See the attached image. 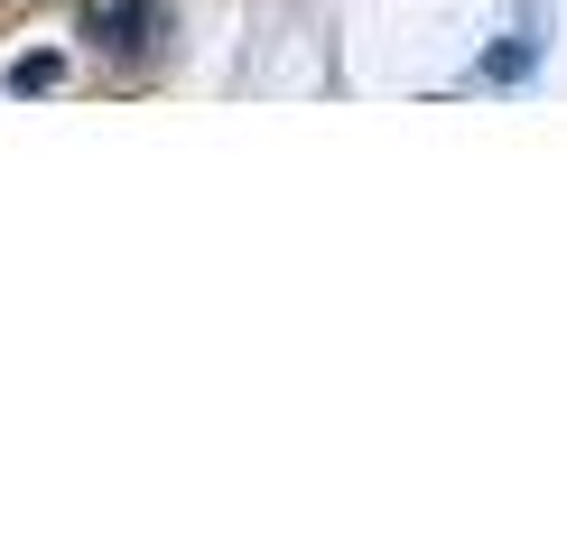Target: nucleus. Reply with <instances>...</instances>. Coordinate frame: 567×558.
<instances>
[{
    "label": "nucleus",
    "instance_id": "1",
    "mask_svg": "<svg viewBox=\"0 0 567 558\" xmlns=\"http://www.w3.org/2000/svg\"><path fill=\"white\" fill-rule=\"evenodd\" d=\"M84 38L103 46V56H150V46L168 38V0H93Z\"/></svg>",
    "mask_w": 567,
    "mask_h": 558
},
{
    "label": "nucleus",
    "instance_id": "2",
    "mask_svg": "<svg viewBox=\"0 0 567 558\" xmlns=\"http://www.w3.org/2000/svg\"><path fill=\"white\" fill-rule=\"evenodd\" d=\"M47 84H65V56H19L10 65V93H47Z\"/></svg>",
    "mask_w": 567,
    "mask_h": 558
}]
</instances>
